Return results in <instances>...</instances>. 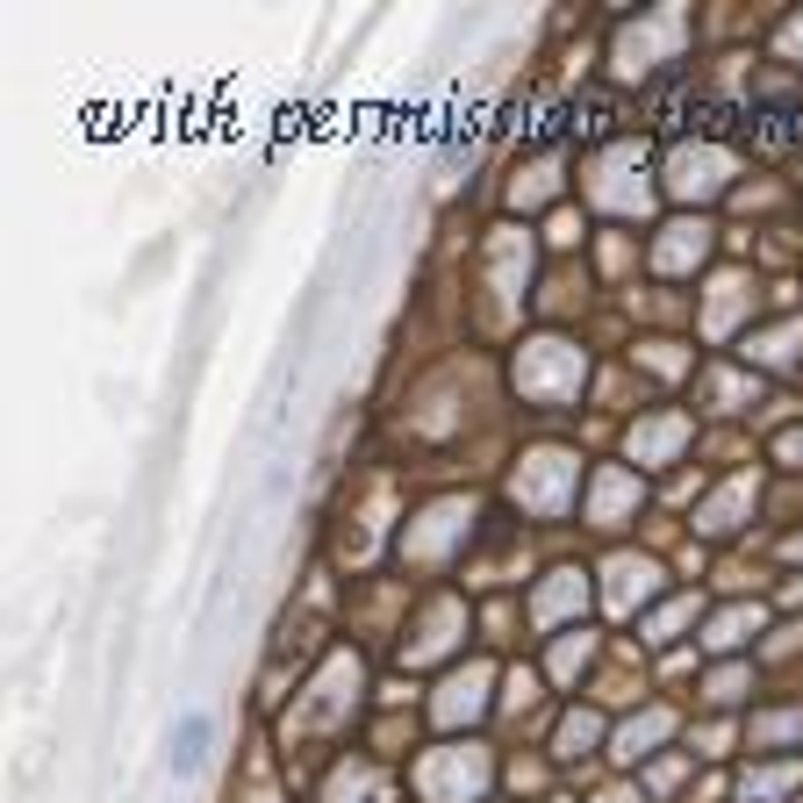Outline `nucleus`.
<instances>
[{
	"label": "nucleus",
	"mask_w": 803,
	"mask_h": 803,
	"mask_svg": "<svg viewBox=\"0 0 803 803\" xmlns=\"http://www.w3.org/2000/svg\"><path fill=\"white\" fill-rule=\"evenodd\" d=\"M202 747H208V718H187V724H173V768L187 775L194 761H202Z\"/></svg>",
	"instance_id": "nucleus-1"
}]
</instances>
